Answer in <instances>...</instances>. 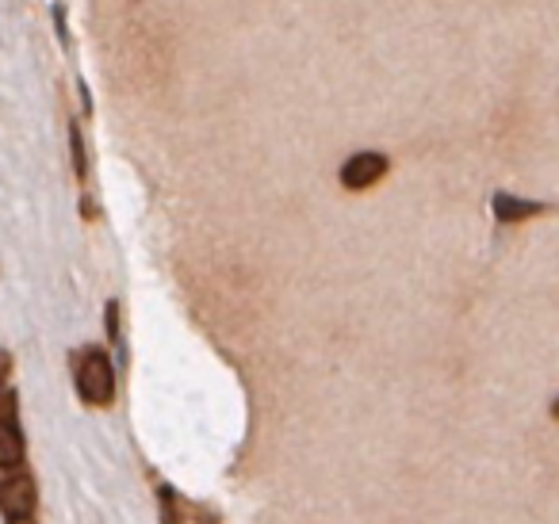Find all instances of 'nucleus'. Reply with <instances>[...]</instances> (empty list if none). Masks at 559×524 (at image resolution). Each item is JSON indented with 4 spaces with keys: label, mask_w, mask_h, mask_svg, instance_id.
I'll list each match as a JSON object with an SVG mask.
<instances>
[{
    "label": "nucleus",
    "mask_w": 559,
    "mask_h": 524,
    "mask_svg": "<svg viewBox=\"0 0 559 524\" xmlns=\"http://www.w3.org/2000/svg\"><path fill=\"white\" fill-rule=\"evenodd\" d=\"M9 376L12 356L0 353V471H20L27 467V437L24 425H20V402Z\"/></svg>",
    "instance_id": "obj_1"
},
{
    "label": "nucleus",
    "mask_w": 559,
    "mask_h": 524,
    "mask_svg": "<svg viewBox=\"0 0 559 524\" xmlns=\"http://www.w3.org/2000/svg\"><path fill=\"white\" fill-rule=\"evenodd\" d=\"M73 386L85 406H111L116 398V364L100 345H85L73 353Z\"/></svg>",
    "instance_id": "obj_2"
},
{
    "label": "nucleus",
    "mask_w": 559,
    "mask_h": 524,
    "mask_svg": "<svg viewBox=\"0 0 559 524\" xmlns=\"http://www.w3.org/2000/svg\"><path fill=\"white\" fill-rule=\"evenodd\" d=\"M35 509H39V486H35L32 471H4L0 475V516H4V524L35 521Z\"/></svg>",
    "instance_id": "obj_3"
},
{
    "label": "nucleus",
    "mask_w": 559,
    "mask_h": 524,
    "mask_svg": "<svg viewBox=\"0 0 559 524\" xmlns=\"http://www.w3.org/2000/svg\"><path fill=\"white\" fill-rule=\"evenodd\" d=\"M388 169H391L388 154H380V150H360V154H353L349 162L342 165L337 180H342V188H349V192H368L376 180L388 177Z\"/></svg>",
    "instance_id": "obj_4"
},
{
    "label": "nucleus",
    "mask_w": 559,
    "mask_h": 524,
    "mask_svg": "<svg viewBox=\"0 0 559 524\" xmlns=\"http://www.w3.org/2000/svg\"><path fill=\"white\" fill-rule=\"evenodd\" d=\"M548 203L540 200H521V195L513 192H495L490 195V215H495V223L502 226H518V223H528V218H540L548 215Z\"/></svg>",
    "instance_id": "obj_5"
},
{
    "label": "nucleus",
    "mask_w": 559,
    "mask_h": 524,
    "mask_svg": "<svg viewBox=\"0 0 559 524\" xmlns=\"http://www.w3.org/2000/svg\"><path fill=\"white\" fill-rule=\"evenodd\" d=\"M157 509H162V524H188V505L169 483H157Z\"/></svg>",
    "instance_id": "obj_6"
},
{
    "label": "nucleus",
    "mask_w": 559,
    "mask_h": 524,
    "mask_svg": "<svg viewBox=\"0 0 559 524\" xmlns=\"http://www.w3.org/2000/svg\"><path fill=\"white\" fill-rule=\"evenodd\" d=\"M70 157H73V172H78V180L85 184L88 180V146H85V134H81L78 123H70Z\"/></svg>",
    "instance_id": "obj_7"
},
{
    "label": "nucleus",
    "mask_w": 559,
    "mask_h": 524,
    "mask_svg": "<svg viewBox=\"0 0 559 524\" xmlns=\"http://www.w3.org/2000/svg\"><path fill=\"white\" fill-rule=\"evenodd\" d=\"M104 325H108V341L111 345H123V325H119V299H108V307H104Z\"/></svg>",
    "instance_id": "obj_8"
},
{
    "label": "nucleus",
    "mask_w": 559,
    "mask_h": 524,
    "mask_svg": "<svg viewBox=\"0 0 559 524\" xmlns=\"http://www.w3.org/2000/svg\"><path fill=\"white\" fill-rule=\"evenodd\" d=\"M551 417L559 421V394H556V402H551Z\"/></svg>",
    "instance_id": "obj_9"
},
{
    "label": "nucleus",
    "mask_w": 559,
    "mask_h": 524,
    "mask_svg": "<svg viewBox=\"0 0 559 524\" xmlns=\"http://www.w3.org/2000/svg\"><path fill=\"white\" fill-rule=\"evenodd\" d=\"M203 524H218V521H215V516H203Z\"/></svg>",
    "instance_id": "obj_10"
},
{
    "label": "nucleus",
    "mask_w": 559,
    "mask_h": 524,
    "mask_svg": "<svg viewBox=\"0 0 559 524\" xmlns=\"http://www.w3.org/2000/svg\"><path fill=\"white\" fill-rule=\"evenodd\" d=\"M16 524H39V521H16Z\"/></svg>",
    "instance_id": "obj_11"
}]
</instances>
